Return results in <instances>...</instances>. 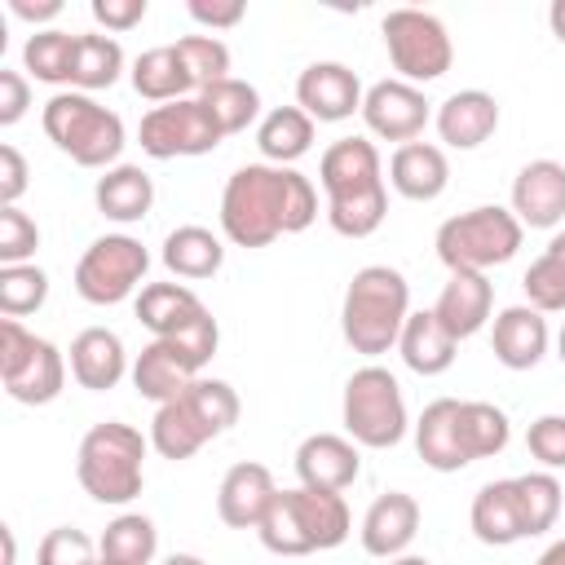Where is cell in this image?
Wrapping results in <instances>:
<instances>
[{
  "instance_id": "1",
  "label": "cell",
  "mask_w": 565,
  "mask_h": 565,
  "mask_svg": "<svg viewBox=\"0 0 565 565\" xmlns=\"http://www.w3.org/2000/svg\"><path fill=\"white\" fill-rule=\"evenodd\" d=\"M318 221V190L305 172L278 163H243L221 190V234L234 247H269Z\"/></svg>"
},
{
  "instance_id": "2",
  "label": "cell",
  "mask_w": 565,
  "mask_h": 565,
  "mask_svg": "<svg viewBox=\"0 0 565 565\" xmlns=\"http://www.w3.org/2000/svg\"><path fill=\"white\" fill-rule=\"evenodd\" d=\"M318 181L327 190V225L340 238H371L388 216L384 159L371 137H340L318 159Z\"/></svg>"
},
{
  "instance_id": "3",
  "label": "cell",
  "mask_w": 565,
  "mask_h": 565,
  "mask_svg": "<svg viewBox=\"0 0 565 565\" xmlns=\"http://www.w3.org/2000/svg\"><path fill=\"white\" fill-rule=\"evenodd\" d=\"M411 318V282L393 265H362L340 300L344 344L362 358H380L397 349V335Z\"/></svg>"
},
{
  "instance_id": "4",
  "label": "cell",
  "mask_w": 565,
  "mask_h": 565,
  "mask_svg": "<svg viewBox=\"0 0 565 565\" xmlns=\"http://www.w3.org/2000/svg\"><path fill=\"white\" fill-rule=\"evenodd\" d=\"M243 415V402L234 393V384L216 380V375H199L181 397L154 406V419H150V446L181 463L190 455H199L207 441L225 437Z\"/></svg>"
},
{
  "instance_id": "5",
  "label": "cell",
  "mask_w": 565,
  "mask_h": 565,
  "mask_svg": "<svg viewBox=\"0 0 565 565\" xmlns=\"http://www.w3.org/2000/svg\"><path fill=\"white\" fill-rule=\"evenodd\" d=\"M146 450H150V437H141V428L124 419L93 424L75 450V477L84 494L106 508L132 503L146 486Z\"/></svg>"
},
{
  "instance_id": "6",
  "label": "cell",
  "mask_w": 565,
  "mask_h": 565,
  "mask_svg": "<svg viewBox=\"0 0 565 565\" xmlns=\"http://www.w3.org/2000/svg\"><path fill=\"white\" fill-rule=\"evenodd\" d=\"M40 128L44 137L79 168H115L128 132H124V119L102 106L93 93H75V88H62L44 102L40 110Z\"/></svg>"
},
{
  "instance_id": "7",
  "label": "cell",
  "mask_w": 565,
  "mask_h": 565,
  "mask_svg": "<svg viewBox=\"0 0 565 565\" xmlns=\"http://www.w3.org/2000/svg\"><path fill=\"white\" fill-rule=\"evenodd\" d=\"M521 238L525 225L512 216V207L481 203L459 216H446L433 234V247L450 274H486L494 265H508L521 252Z\"/></svg>"
},
{
  "instance_id": "8",
  "label": "cell",
  "mask_w": 565,
  "mask_h": 565,
  "mask_svg": "<svg viewBox=\"0 0 565 565\" xmlns=\"http://www.w3.org/2000/svg\"><path fill=\"white\" fill-rule=\"evenodd\" d=\"M340 424H344V437H353L362 450H393L411 428L397 375L388 366H375V362L358 366L344 380Z\"/></svg>"
},
{
  "instance_id": "9",
  "label": "cell",
  "mask_w": 565,
  "mask_h": 565,
  "mask_svg": "<svg viewBox=\"0 0 565 565\" xmlns=\"http://www.w3.org/2000/svg\"><path fill=\"white\" fill-rule=\"evenodd\" d=\"M132 309H137V322L154 340H177L199 366L212 362V353L221 344V327H216L212 309L185 282H146L137 291Z\"/></svg>"
},
{
  "instance_id": "10",
  "label": "cell",
  "mask_w": 565,
  "mask_h": 565,
  "mask_svg": "<svg viewBox=\"0 0 565 565\" xmlns=\"http://www.w3.org/2000/svg\"><path fill=\"white\" fill-rule=\"evenodd\" d=\"M0 375L13 402L49 406L66 388V358L53 340L26 331L18 318H0Z\"/></svg>"
},
{
  "instance_id": "11",
  "label": "cell",
  "mask_w": 565,
  "mask_h": 565,
  "mask_svg": "<svg viewBox=\"0 0 565 565\" xmlns=\"http://www.w3.org/2000/svg\"><path fill=\"white\" fill-rule=\"evenodd\" d=\"M380 35H384V53H388L397 79H406L415 88L441 79L455 62L450 31L428 9H388L380 22Z\"/></svg>"
},
{
  "instance_id": "12",
  "label": "cell",
  "mask_w": 565,
  "mask_h": 565,
  "mask_svg": "<svg viewBox=\"0 0 565 565\" xmlns=\"http://www.w3.org/2000/svg\"><path fill=\"white\" fill-rule=\"evenodd\" d=\"M150 274V252L132 234H102L84 247L75 260V291L88 305H124L146 287Z\"/></svg>"
},
{
  "instance_id": "13",
  "label": "cell",
  "mask_w": 565,
  "mask_h": 565,
  "mask_svg": "<svg viewBox=\"0 0 565 565\" xmlns=\"http://www.w3.org/2000/svg\"><path fill=\"white\" fill-rule=\"evenodd\" d=\"M137 141L150 159H194V154H212L225 132L216 128V119L207 115V106L199 97H181V102H163L150 106L137 124Z\"/></svg>"
},
{
  "instance_id": "14",
  "label": "cell",
  "mask_w": 565,
  "mask_h": 565,
  "mask_svg": "<svg viewBox=\"0 0 565 565\" xmlns=\"http://www.w3.org/2000/svg\"><path fill=\"white\" fill-rule=\"evenodd\" d=\"M428 119H433V110H428L424 88H415L406 79H380L362 97V124L380 141H397V146L419 141Z\"/></svg>"
},
{
  "instance_id": "15",
  "label": "cell",
  "mask_w": 565,
  "mask_h": 565,
  "mask_svg": "<svg viewBox=\"0 0 565 565\" xmlns=\"http://www.w3.org/2000/svg\"><path fill=\"white\" fill-rule=\"evenodd\" d=\"M362 97L366 88L344 62H309L296 79V106L313 124H344L362 115Z\"/></svg>"
},
{
  "instance_id": "16",
  "label": "cell",
  "mask_w": 565,
  "mask_h": 565,
  "mask_svg": "<svg viewBox=\"0 0 565 565\" xmlns=\"http://www.w3.org/2000/svg\"><path fill=\"white\" fill-rule=\"evenodd\" d=\"M512 216L525 230H561L565 225V163L556 159H530L512 177Z\"/></svg>"
},
{
  "instance_id": "17",
  "label": "cell",
  "mask_w": 565,
  "mask_h": 565,
  "mask_svg": "<svg viewBox=\"0 0 565 565\" xmlns=\"http://www.w3.org/2000/svg\"><path fill=\"white\" fill-rule=\"evenodd\" d=\"M362 472V446L344 433H313L296 446V477L309 490H349Z\"/></svg>"
},
{
  "instance_id": "18",
  "label": "cell",
  "mask_w": 565,
  "mask_h": 565,
  "mask_svg": "<svg viewBox=\"0 0 565 565\" xmlns=\"http://www.w3.org/2000/svg\"><path fill=\"white\" fill-rule=\"evenodd\" d=\"M490 349H494V362L508 366V371H534L543 358H547V344H552V327L539 309L530 305H508L490 318Z\"/></svg>"
},
{
  "instance_id": "19",
  "label": "cell",
  "mask_w": 565,
  "mask_h": 565,
  "mask_svg": "<svg viewBox=\"0 0 565 565\" xmlns=\"http://www.w3.org/2000/svg\"><path fill=\"white\" fill-rule=\"evenodd\" d=\"M66 366H71V380H75L79 388H88V393H106V388H115L124 375H132L128 349H124L119 331H110V327H84V331L71 340Z\"/></svg>"
},
{
  "instance_id": "20",
  "label": "cell",
  "mask_w": 565,
  "mask_h": 565,
  "mask_svg": "<svg viewBox=\"0 0 565 565\" xmlns=\"http://www.w3.org/2000/svg\"><path fill=\"white\" fill-rule=\"evenodd\" d=\"M199 375H203V366H199L177 340H150V344L132 358V388H137L146 402H154V406L181 397Z\"/></svg>"
},
{
  "instance_id": "21",
  "label": "cell",
  "mask_w": 565,
  "mask_h": 565,
  "mask_svg": "<svg viewBox=\"0 0 565 565\" xmlns=\"http://www.w3.org/2000/svg\"><path fill=\"white\" fill-rule=\"evenodd\" d=\"M278 486H274V472L256 459H243L234 463L221 486H216V516L230 525V530H256L274 503Z\"/></svg>"
},
{
  "instance_id": "22",
  "label": "cell",
  "mask_w": 565,
  "mask_h": 565,
  "mask_svg": "<svg viewBox=\"0 0 565 565\" xmlns=\"http://www.w3.org/2000/svg\"><path fill=\"white\" fill-rule=\"evenodd\" d=\"M415 534H419V503H415V494H406V490L380 494V499L366 508L362 530H358L362 552H366V556H380V561L406 556V547L415 543Z\"/></svg>"
},
{
  "instance_id": "23",
  "label": "cell",
  "mask_w": 565,
  "mask_h": 565,
  "mask_svg": "<svg viewBox=\"0 0 565 565\" xmlns=\"http://www.w3.org/2000/svg\"><path fill=\"white\" fill-rule=\"evenodd\" d=\"M433 124H437L441 146H450V150H477L499 128V102L486 88H459V93H450L437 106Z\"/></svg>"
},
{
  "instance_id": "24",
  "label": "cell",
  "mask_w": 565,
  "mask_h": 565,
  "mask_svg": "<svg viewBox=\"0 0 565 565\" xmlns=\"http://www.w3.org/2000/svg\"><path fill=\"white\" fill-rule=\"evenodd\" d=\"M388 185L411 203H433L450 185V159L433 141H406L388 159Z\"/></svg>"
},
{
  "instance_id": "25",
  "label": "cell",
  "mask_w": 565,
  "mask_h": 565,
  "mask_svg": "<svg viewBox=\"0 0 565 565\" xmlns=\"http://www.w3.org/2000/svg\"><path fill=\"white\" fill-rule=\"evenodd\" d=\"M411 428H415V455L433 472L468 468V455L459 446V397H433Z\"/></svg>"
},
{
  "instance_id": "26",
  "label": "cell",
  "mask_w": 565,
  "mask_h": 565,
  "mask_svg": "<svg viewBox=\"0 0 565 565\" xmlns=\"http://www.w3.org/2000/svg\"><path fill=\"white\" fill-rule=\"evenodd\" d=\"M490 309H494V287L486 274H450L433 313L441 318V327L463 344L472 340L486 322H490Z\"/></svg>"
},
{
  "instance_id": "27",
  "label": "cell",
  "mask_w": 565,
  "mask_h": 565,
  "mask_svg": "<svg viewBox=\"0 0 565 565\" xmlns=\"http://www.w3.org/2000/svg\"><path fill=\"white\" fill-rule=\"evenodd\" d=\"M397 353H402V362H406L415 375L433 380V375H446V371L455 366L459 340L441 327V318H437L433 309H411V318H406V327H402V335H397Z\"/></svg>"
},
{
  "instance_id": "28",
  "label": "cell",
  "mask_w": 565,
  "mask_h": 565,
  "mask_svg": "<svg viewBox=\"0 0 565 565\" xmlns=\"http://www.w3.org/2000/svg\"><path fill=\"white\" fill-rule=\"evenodd\" d=\"M468 525H472L477 543H486V547H512V543L525 539V521H521V503H516L512 477L486 481V486L472 494Z\"/></svg>"
},
{
  "instance_id": "29",
  "label": "cell",
  "mask_w": 565,
  "mask_h": 565,
  "mask_svg": "<svg viewBox=\"0 0 565 565\" xmlns=\"http://www.w3.org/2000/svg\"><path fill=\"white\" fill-rule=\"evenodd\" d=\"M93 203L106 221H119V225H137L150 216L154 207V181L141 163H115L97 177L93 185Z\"/></svg>"
},
{
  "instance_id": "30",
  "label": "cell",
  "mask_w": 565,
  "mask_h": 565,
  "mask_svg": "<svg viewBox=\"0 0 565 565\" xmlns=\"http://www.w3.org/2000/svg\"><path fill=\"white\" fill-rule=\"evenodd\" d=\"M128 79H132L137 97H146V102H154V106L181 102V97H199V88H194L185 62H181V53H177V44H154V49L137 53L132 66H128Z\"/></svg>"
},
{
  "instance_id": "31",
  "label": "cell",
  "mask_w": 565,
  "mask_h": 565,
  "mask_svg": "<svg viewBox=\"0 0 565 565\" xmlns=\"http://www.w3.org/2000/svg\"><path fill=\"white\" fill-rule=\"evenodd\" d=\"M159 260H163V269H168L172 278L203 282V278L221 274V265H225V243H221V234H212L207 225H177V230L163 238Z\"/></svg>"
},
{
  "instance_id": "32",
  "label": "cell",
  "mask_w": 565,
  "mask_h": 565,
  "mask_svg": "<svg viewBox=\"0 0 565 565\" xmlns=\"http://www.w3.org/2000/svg\"><path fill=\"white\" fill-rule=\"evenodd\" d=\"M287 494H291V508H296L300 530H305V539H309L313 552H331V547H340L349 539L353 516H349L344 494H335V490H309V486H291Z\"/></svg>"
},
{
  "instance_id": "33",
  "label": "cell",
  "mask_w": 565,
  "mask_h": 565,
  "mask_svg": "<svg viewBox=\"0 0 565 565\" xmlns=\"http://www.w3.org/2000/svg\"><path fill=\"white\" fill-rule=\"evenodd\" d=\"M313 132H318V124H313L300 106H274V110H265L260 124H256V150L265 154V163L291 168L296 159L309 154Z\"/></svg>"
},
{
  "instance_id": "34",
  "label": "cell",
  "mask_w": 565,
  "mask_h": 565,
  "mask_svg": "<svg viewBox=\"0 0 565 565\" xmlns=\"http://www.w3.org/2000/svg\"><path fill=\"white\" fill-rule=\"evenodd\" d=\"M124 49L115 35H102V31H84L75 40V62H71V88L75 93H97V88H110L119 75H124Z\"/></svg>"
},
{
  "instance_id": "35",
  "label": "cell",
  "mask_w": 565,
  "mask_h": 565,
  "mask_svg": "<svg viewBox=\"0 0 565 565\" xmlns=\"http://www.w3.org/2000/svg\"><path fill=\"white\" fill-rule=\"evenodd\" d=\"M512 441V424L494 402H459V446L472 459H494Z\"/></svg>"
},
{
  "instance_id": "36",
  "label": "cell",
  "mask_w": 565,
  "mask_h": 565,
  "mask_svg": "<svg viewBox=\"0 0 565 565\" xmlns=\"http://www.w3.org/2000/svg\"><path fill=\"white\" fill-rule=\"evenodd\" d=\"M199 102L207 106V115L216 119V128H221L225 137L247 132L252 124H260V93H256V84H247V79H238V75H230V79L203 88Z\"/></svg>"
},
{
  "instance_id": "37",
  "label": "cell",
  "mask_w": 565,
  "mask_h": 565,
  "mask_svg": "<svg viewBox=\"0 0 565 565\" xmlns=\"http://www.w3.org/2000/svg\"><path fill=\"white\" fill-rule=\"evenodd\" d=\"M97 552L110 556V561H124V565H150L154 552H159V530L150 516L141 512H119L102 539H97Z\"/></svg>"
},
{
  "instance_id": "38",
  "label": "cell",
  "mask_w": 565,
  "mask_h": 565,
  "mask_svg": "<svg viewBox=\"0 0 565 565\" xmlns=\"http://www.w3.org/2000/svg\"><path fill=\"white\" fill-rule=\"evenodd\" d=\"M75 40L71 31L44 26L22 44V71L40 84H71V62H75Z\"/></svg>"
},
{
  "instance_id": "39",
  "label": "cell",
  "mask_w": 565,
  "mask_h": 565,
  "mask_svg": "<svg viewBox=\"0 0 565 565\" xmlns=\"http://www.w3.org/2000/svg\"><path fill=\"white\" fill-rule=\"evenodd\" d=\"M512 486H516V503H521L525 539L547 534V530L556 525V516H561V503H565L561 481H556L547 468H539V472H521V477H512Z\"/></svg>"
},
{
  "instance_id": "40",
  "label": "cell",
  "mask_w": 565,
  "mask_h": 565,
  "mask_svg": "<svg viewBox=\"0 0 565 565\" xmlns=\"http://www.w3.org/2000/svg\"><path fill=\"white\" fill-rule=\"evenodd\" d=\"M49 300V274L31 260V265H0V313L4 318H26L35 309H44Z\"/></svg>"
},
{
  "instance_id": "41",
  "label": "cell",
  "mask_w": 565,
  "mask_h": 565,
  "mask_svg": "<svg viewBox=\"0 0 565 565\" xmlns=\"http://www.w3.org/2000/svg\"><path fill=\"white\" fill-rule=\"evenodd\" d=\"M177 53H181V62H185V71H190V79H194V88L203 93V88H212V84H221V79H230V44L221 40V35H181L177 40Z\"/></svg>"
},
{
  "instance_id": "42",
  "label": "cell",
  "mask_w": 565,
  "mask_h": 565,
  "mask_svg": "<svg viewBox=\"0 0 565 565\" xmlns=\"http://www.w3.org/2000/svg\"><path fill=\"white\" fill-rule=\"evenodd\" d=\"M256 534H260V543H265V552H274V556H309L313 547H309V539H305V530H300V516H296V508H291V494L287 490H278L274 494V503H269V512H265V521L256 525Z\"/></svg>"
},
{
  "instance_id": "43",
  "label": "cell",
  "mask_w": 565,
  "mask_h": 565,
  "mask_svg": "<svg viewBox=\"0 0 565 565\" xmlns=\"http://www.w3.org/2000/svg\"><path fill=\"white\" fill-rule=\"evenodd\" d=\"M521 287H525V305L539 309L543 318L547 313H565V260L561 256H552V252L534 256L525 278H521Z\"/></svg>"
},
{
  "instance_id": "44",
  "label": "cell",
  "mask_w": 565,
  "mask_h": 565,
  "mask_svg": "<svg viewBox=\"0 0 565 565\" xmlns=\"http://www.w3.org/2000/svg\"><path fill=\"white\" fill-rule=\"evenodd\" d=\"M97 543L75 525H53L35 547V565H97Z\"/></svg>"
},
{
  "instance_id": "45",
  "label": "cell",
  "mask_w": 565,
  "mask_h": 565,
  "mask_svg": "<svg viewBox=\"0 0 565 565\" xmlns=\"http://www.w3.org/2000/svg\"><path fill=\"white\" fill-rule=\"evenodd\" d=\"M40 252V225L22 207H0V265H31Z\"/></svg>"
},
{
  "instance_id": "46",
  "label": "cell",
  "mask_w": 565,
  "mask_h": 565,
  "mask_svg": "<svg viewBox=\"0 0 565 565\" xmlns=\"http://www.w3.org/2000/svg\"><path fill=\"white\" fill-rule=\"evenodd\" d=\"M525 450L547 468V472H556V468H565V415H539L530 428H525Z\"/></svg>"
},
{
  "instance_id": "47",
  "label": "cell",
  "mask_w": 565,
  "mask_h": 565,
  "mask_svg": "<svg viewBox=\"0 0 565 565\" xmlns=\"http://www.w3.org/2000/svg\"><path fill=\"white\" fill-rule=\"evenodd\" d=\"M185 13H190L207 35H216V31L238 26V22L247 18V4H243V0H190Z\"/></svg>"
},
{
  "instance_id": "48",
  "label": "cell",
  "mask_w": 565,
  "mask_h": 565,
  "mask_svg": "<svg viewBox=\"0 0 565 565\" xmlns=\"http://www.w3.org/2000/svg\"><path fill=\"white\" fill-rule=\"evenodd\" d=\"M31 110V79L22 71L0 66V128H13Z\"/></svg>"
},
{
  "instance_id": "49",
  "label": "cell",
  "mask_w": 565,
  "mask_h": 565,
  "mask_svg": "<svg viewBox=\"0 0 565 565\" xmlns=\"http://www.w3.org/2000/svg\"><path fill=\"white\" fill-rule=\"evenodd\" d=\"M88 13H93V22H97V26H106V31L124 35V31L141 26V18H146V0H93V4H88Z\"/></svg>"
},
{
  "instance_id": "50",
  "label": "cell",
  "mask_w": 565,
  "mask_h": 565,
  "mask_svg": "<svg viewBox=\"0 0 565 565\" xmlns=\"http://www.w3.org/2000/svg\"><path fill=\"white\" fill-rule=\"evenodd\" d=\"M31 172H26V159H22V150L18 146H0V207H18V199L26 194V181Z\"/></svg>"
},
{
  "instance_id": "51",
  "label": "cell",
  "mask_w": 565,
  "mask_h": 565,
  "mask_svg": "<svg viewBox=\"0 0 565 565\" xmlns=\"http://www.w3.org/2000/svg\"><path fill=\"white\" fill-rule=\"evenodd\" d=\"M13 18L31 22L35 31H44V22H57L62 18V0H4Z\"/></svg>"
},
{
  "instance_id": "52",
  "label": "cell",
  "mask_w": 565,
  "mask_h": 565,
  "mask_svg": "<svg viewBox=\"0 0 565 565\" xmlns=\"http://www.w3.org/2000/svg\"><path fill=\"white\" fill-rule=\"evenodd\" d=\"M547 26H552V35L565 44V0H552V4H547Z\"/></svg>"
},
{
  "instance_id": "53",
  "label": "cell",
  "mask_w": 565,
  "mask_h": 565,
  "mask_svg": "<svg viewBox=\"0 0 565 565\" xmlns=\"http://www.w3.org/2000/svg\"><path fill=\"white\" fill-rule=\"evenodd\" d=\"M534 565H565V539L547 543V547L539 552V561H534Z\"/></svg>"
},
{
  "instance_id": "54",
  "label": "cell",
  "mask_w": 565,
  "mask_h": 565,
  "mask_svg": "<svg viewBox=\"0 0 565 565\" xmlns=\"http://www.w3.org/2000/svg\"><path fill=\"white\" fill-rule=\"evenodd\" d=\"M159 565H207L203 556H194V552H172V556H163Z\"/></svg>"
},
{
  "instance_id": "55",
  "label": "cell",
  "mask_w": 565,
  "mask_h": 565,
  "mask_svg": "<svg viewBox=\"0 0 565 565\" xmlns=\"http://www.w3.org/2000/svg\"><path fill=\"white\" fill-rule=\"evenodd\" d=\"M547 252H552V256H561V260H565V225H561V230H556V234H552V243H547Z\"/></svg>"
},
{
  "instance_id": "56",
  "label": "cell",
  "mask_w": 565,
  "mask_h": 565,
  "mask_svg": "<svg viewBox=\"0 0 565 565\" xmlns=\"http://www.w3.org/2000/svg\"><path fill=\"white\" fill-rule=\"evenodd\" d=\"M384 565H433V561H428V556H411V552H406V556H393V561H384Z\"/></svg>"
},
{
  "instance_id": "57",
  "label": "cell",
  "mask_w": 565,
  "mask_h": 565,
  "mask_svg": "<svg viewBox=\"0 0 565 565\" xmlns=\"http://www.w3.org/2000/svg\"><path fill=\"white\" fill-rule=\"evenodd\" d=\"M556 358L565 362V327H561V335H556Z\"/></svg>"
},
{
  "instance_id": "58",
  "label": "cell",
  "mask_w": 565,
  "mask_h": 565,
  "mask_svg": "<svg viewBox=\"0 0 565 565\" xmlns=\"http://www.w3.org/2000/svg\"><path fill=\"white\" fill-rule=\"evenodd\" d=\"M97 565H124V561H110V556H97Z\"/></svg>"
}]
</instances>
